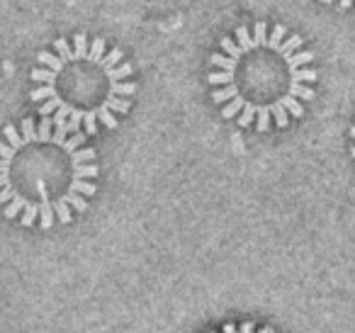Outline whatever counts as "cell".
<instances>
[{
  "mask_svg": "<svg viewBox=\"0 0 355 333\" xmlns=\"http://www.w3.org/2000/svg\"><path fill=\"white\" fill-rule=\"evenodd\" d=\"M212 100L239 127L270 132L290 127L314 100V51L285 25L256 22L224 37L209 56Z\"/></svg>",
  "mask_w": 355,
  "mask_h": 333,
  "instance_id": "1",
  "label": "cell"
},
{
  "mask_svg": "<svg viewBox=\"0 0 355 333\" xmlns=\"http://www.w3.org/2000/svg\"><path fill=\"white\" fill-rule=\"evenodd\" d=\"M85 132L51 117L22 119L0 134V212L27 229L71 224L98 192V153Z\"/></svg>",
  "mask_w": 355,
  "mask_h": 333,
  "instance_id": "2",
  "label": "cell"
},
{
  "mask_svg": "<svg viewBox=\"0 0 355 333\" xmlns=\"http://www.w3.org/2000/svg\"><path fill=\"white\" fill-rule=\"evenodd\" d=\"M37 61L30 98L40 105L42 117H51L54 124L95 134L117 129L119 119L132 110L139 90L132 78L134 66L122 49H110L103 37L56 40L54 51H42Z\"/></svg>",
  "mask_w": 355,
  "mask_h": 333,
  "instance_id": "3",
  "label": "cell"
},
{
  "mask_svg": "<svg viewBox=\"0 0 355 333\" xmlns=\"http://www.w3.org/2000/svg\"><path fill=\"white\" fill-rule=\"evenodd\" d=\"M209 333H275L270 326H258V323L253 321H241V323H224L219 331H209Z\"/></svg>",
  "mask_w": 355,
  "mask_h": 333,
  "instance_id": "4",
  "label": "cell"
},
{
  "mask_svg": "<svg viewBox=\"0 0 355 333\" xmlns=\"http://www.w3.org/2000/svg\"><path fill=\"white\" fill-rule=\"evenodd\" d=\"M321 3H326V6H338V8H343V10H348V8H353L355 6V0H321Z\"/></svg>",
  "mask_w": 355,
  "mask_h": 333,
  "instance_id": "5",
  "label": "cell"
},
{
  "mask_svg": "<svg viewBox=\"0 0 355 333\" xmlns=\"http://www.w3.org/2000/svg\"><path fill=\"white\" fill-rule=\"evenodd\" d=\"M350 139H353V146H350V156L355 158V124L350 127Z\"/></svg>",
  "mask_w": 355,
  "mask_h": 333,
  "instance_id": "6",
  "label": "cell"
}]
</instances>
